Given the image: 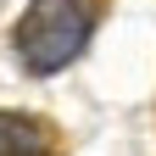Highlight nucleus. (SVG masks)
<instances>
[{
    "label": "nucleus",
    "mask_w": 156,
    "mask_h": 156,
    "mask_svg": "<svg viewBox=\"0 0 156 156\" xmlns=\"http://www.w3.org/2000/svg\"><path fill=\"white\" fill-rule=\"evenodd\" d=\"M101 17V0H34L17 28V56L28 73H62L89 45V28Z\"/></svg>",
    "instance_id": "1"
},
{
    "label": "nucleus",
    "mask_w": 156,
    "mask_h": 156,
    "mask_svg": "<svg viewBox=\"0 0 156 156\" xmlns=\"http://www.w3.org/2000/svg\"><path fill=\"white\" fill-rule=\"evenodd\" d=\"M0 156H50V128L28 112H0Z\"/></svg>",
    "instance_id": "2"
}]
</instances>
